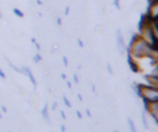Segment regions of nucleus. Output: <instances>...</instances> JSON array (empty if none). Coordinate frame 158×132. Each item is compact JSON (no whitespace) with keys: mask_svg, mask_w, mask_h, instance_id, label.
<instances>
[{"mask_svg":"<svg viewBox=\"0 0 158 132\" xmlns=\"http://www.w3.org/2000/svg\"><path fill=\"white\" fill-rule=\"evenodd\" d=\"M127 54L131 56L135 59H143V58H153L157 59V48L152 47L149 43H147L139 33H135L130 41Z\"/></svg>","mask_w":158,"mask_h":132,"instance_id":"1","label":"nucleus"},{"mask_svg":"<svg viewBox=\"0 0 158 132\" xmlns=\"http://www.w3.org/2000/svg\"><path fill=\"white\" fill-rule=\"evenodd\" d=\"M135 89H136V93L137 95L144 100V101H148V102H154V101H158V88L156 86H152V85H148V84H135Z\"/></svg>","mask_w":158,"mask_h":132,"instance_id":"2","label":"nucleus"},{"mask_svg":"<svg viewBox=\"0 0 158 132\" xmlns=\"http://www.w3.org/2000/svg\"><path fill=\"white\" fill-rule=\"evenodd\" d=\"M143 101V105H144V111L146 112H148L153 118H154V121L157 122L158 121V101H154V102H148V101H144V100H142Z\"/></svg>","mask_w":158,"mask_h":132,"instance_id":"3","label":"nucleus"},{"mask_svg":"<svg viewBox=\"0 0 158 132\" xmlns=\"http://www.w3.org/2000/svg\"><path fill=\"white\" fill-rule=\"evenodd\" d=\"M146 15L152 20H158V1L148 2V7H147Z\"/></svg>","mask_w":158,"mask_h":132,"instance_id":"4","label":"nucleus"},{"mask_svg":"<svg viewBox=\"0 0 158 132\" xmlns=\"http://www.w3.org/2000/svg\"><path fill=\"white\" fill-rule=\"evenodd\" d=\"M116 43H117V49L120 53H123L126 51V43H125V39H123V36L121 33L120 30L116 31Z\"/></svg>","mask_w":158,"mask_h":132,"instance_id":"5","label":"nucleus"},{"mask_svg":"<svg viewBox=\"0 0 158 132\" xmlns=\"http://www.w3.org/2000/svg\"><path fill=\"white\" fill-rule=\"evenodd\" d=\"M127 63H128V65H130V68L133 73H141L142 72V68L139 67L138 59H135V58H132L131 56L127 54Z\"/></svg>","mask_w":158,"mask_h":132,"instance_id":"6","label":"nucleus"},{"mask_svg":"<svg viewBox=\"0 0 158 132\" xmlns=\"http://www.w3.org/2000/svg\"><path fill=\"white\" fill-rule=\"evenodd\" d=\"M20 73L21 74H25L28 79H30V81L32 83V85L36 88L37 86V81H36V78L33 76V74H32V70L28 68V67H26V65H23V67H21L20 68Z\"/></svg>","mask_w":158,"mask_h":132,"instance_id":"7","label":"nucleus"},{"mask_svg":"<svg viewBox=\"0 0 158 132\" xmlns=\"http://www.w3.org/2000/svg\"><path fill=\"white\" fill-rule=\"evenodd\" d=\"M143 79L148 83V85H152V86H156L158 88V74H144L143 75Z\"/></svg>","mask_w":158,"mask_h":132,"instance_id":"8","label":"nucleus"},{"mask_svg":"<svg viewBox=\"0 0 158 132\" xmlns=\"http://www.w3.org/2000/svg\"><path fill=\"white\" fill-rule=\"evenodd\" d=\"M41 113H42L43 118H44L47 122H49V117H48V105H47V104H44V106H43V109H42Z\"/></svg>","mask_w":158,"mask_h":132,"instance_id":"9","label":"nucleus"},{"mask_svg":"<svg viewBox=\"0 0 158 132\" xmlns=\"http://www.w3.org/2000/svg\"><path fill=\"white\" fill-rule=\"evenodd\" d=\"M127 123H128V127H130L131 132H137L136 126H135V123H133V121H132V118H131V117H127Z\"/></svg>","mask_w":158,"mask_h":132,"instance_id":"10","label":"nucleus"},{"mask_svg":"<svg viewBox=\"0 0 158 132\" xmlns=\"http://www.w3.org/2000/svg\"><path fill=\"white\" fill-rule=\"evenodd\" d=\"M14 14H15L17 17H23V12H22L21 10H19L17 7H15V9H14Z\"/></svg>","mask_w":158,"mask_h":132,"instance_id":"11","label":"nucleus"},{"mask_svg":"<svg viewBox=\"0 0 158 132\" xmlns=\"http://www.w3.org/2000/svg\"><path fill=\"white\" fill-rule=\"evenodd\" d=\"M6 62H7V64H9V65H10V67H11V68L15 70V72H19V73H20V68H17L16 65H14V64H12V63H11L9 59H6Z\"/></svg>","mask_w":158,"mask_h":132,"instance_id":"12","label":"nucleus"},{"mask_svg":"<svg viewBox=\"0 0 158 132\" xmlns=\"http://www.w3.org/2000/svg\"><path fill=\"white\" fill-rule=\"evenodd\" d=\"M142 121H143L144 128H148V125H147V121H146V113H144V112H143V115H142Z\"/></svg>","mask_w":158,"mask_h":132,"instance_id":"13","label":"nucleus"},{"mask_svg":"<svg viewBox=\"0 0 158 132\" xmlns=\"http://www.w3.org/2000/svg\"><path fill=\"white\" fill-rule=\"evenodd\" d=\"M33 60H35V63H38V62L41 60V56H40V54L37 53V54H36V56L33 57Z\"/></svg>","mask_w":158,"mask_h":132,"instance_id":"14","label":"nucleus"},{"mask_svg":"<svg viewBox=\"0 0 158 132\" xmlns=\"http://www.w3.org/2000/svg\"><path fill=\"white\" fill-rule=\"evenodd\" d=\"M63 101H64V104H65L67 107H70V102H69V100H68L65 96H63Z\"/></svg>","mask_w":158,"mask_h":132,"instance_id":"15","label":"nucleus"},{"mask_svg":"<svg viewBox=\"0 0 158 132\" xmlns=\"http://www.w3.org/2000/svg\"><path fill=\"white\" fill-rule=\"evenodd\" d=\"M114 5L116 9H120V0H114Z\"/></svg>","mask_w":158,"mask_h":132,"instance_id":"16","label":"nucleus"},{"mask_svg":"<svg viewBox=\"0 0 158 132\" xmlns=\"http://www.w3.org/2000/svg\"><path fill=\"white\" fill-rule=\"evenodd\" d=\"M0 76H1L2 79H5V78H6V75H5V73L2 72V69H1V68H0Z\"/></svg>","mask_w":158,"mask_h":132,"instance_id":"17","label":"nucleus"},{"mask_svg":"<svg viewBox=\"0 0 158 132\" xmlns=\"http://www.w3.org/2000/svg\"><path fill=\"white\" fill-rule=\"evenodd\" d=\"M107 70H109V73H110V74H114L112 68H111V65H110V64H107Z\"/></svg>","mask_w":158,"mask_h":132,"instance_id":"18","label":"nucleus"},{"mask_svg":"<svg viewBox=\"0 0 158 132\" xmlns=\"http://www.w3.org/2000/svg\"><path fill=\"white\" fill-rule=\"evenodd\" d=\"M63 63H64L65 67L68 65V59H67V57H63Z\"/></svg>","mask_w":158,"mask_h":132,"instance_id":"19","label":"nucleus"},{"mask_svg":"<svg viewBox=\"0 0 158 132\" xmlns=\"http://www.w3.org/2000/svg\"><path fill=\"white\" fill-rule=\"evenodd\" d=\"M78 44H79V47H83L84 44H83V41L80 39V38H78Z\"/></svg>","mask_w":158,"mask_h":132,"instance_id":"20","label":"nucleus"},{"mask_svg":"<svg viewBox=\"0 0 158 132\" xmlns=\"http://www.w3.org/2000/svg\"><path fill=\"white\" fill-rule=\"evenodd\" d=\"M74 81H75V83H78V81H79V80H78V75H77V74H74Z\"/></svg>","mask_w":158,"mask_h":132,"instance_id":"21","label":"nucleus"},{"mask_svg":"<svg viewBox=\"0 0 158 132\" xmlns=\"http://www.w3.org/2000/svg\"><path fill=\"white\" fill-rule=\"evenodd\" d=\"M57 105H58L57 102H53V105H52V109H53V110H54V109H57Z\"/></svg>","mask_w":158,"mask_h":132,"instance_id":"22","label":"nucleus"},{"mask_svg":"<svg viewBox=\"0 0 158 132\" xmlns=\"http://www.w3.org/2000/svg\"><path fill=\"white\" fill-rule=\"evenodd\" d=\"M57 23H58V25H60V23H62V20H60V17H58V19H57Z\"/></svg>","mask_w":158,"mask_h":132,"instance_id":"23","label":"nucleus"},{"mask_svg":"<svg viewBox=\"0 0 158 132\" xmlns=\"http://www.w3.org/2000/svg\"><path fill=\"white\" fill-rule=\"evenodd\" d=\"M77 116H78V118H81V113L79 111H77Z\"/></svg>","mask_w":158,"mask_h":132,"instance_id":"24","label":"nucleus"},{"mask_svg":"<svg viewBox=\"0 0 158 132\" xmlns=\"http://www.w3.org/2000/svg\"><path fill=\"white\" fill-rule=\"evenodd\" d=\"M68 11H69V7L67 6V7H65V12H64V14H65V15H68Z\"/></svg>","mask_w":158,"mask_h":132,"instance_id":"25","label":"nucleus"},{"mask_svg":"<svg viewBox=\"0 0 158 132\" xmlns=\"http://www.w3.org/2000/svg\"><path fill=\"white\" fill-rule=\"evenodd\" d=\"M60 113H62V117H63V118H65V115H64V112H63V111H60Z\"/></svg>","mask_w":158,"mask_h":132,"instance_id":"26","label":"nucleus"},{"mask_svg":"<svg viewBox=\"0 0 158 132\" xmlns=\"http://www.w3.org/2000/svg\"><path fill=\"white\" fill-rule=\"evenodd\" d=\"M148 2H152V1H158V0H147Z\"/></svg>","mask_w":158,"mask_h":132,"instance_id":"27","label":"nucleus"},{"mask_svg":"<svg viewBox=\"0 0 158 132\" xmlns=\"http://www.w3.org/2000/svg\"><path fill=\"white\" fill-rule=\"evenodd\" d=\"M112 132H118V131H112Z\"/></svg>","mask_w":158,"mask_h":132,"instance_id":"28","label":"nucleus"},{"mask_svg":"<svg viewBox=\"0 0 158 132\" xmlns=\"http://www.w3.org/2000/svg\"><path fill=\"white\" fill-rule=\"evenodd\" d=\"M0 17H1V11H0Z\"/></svg>","mask_w":158,"mask_h":132,"instance_id":"29","label":"nucleus"},{"mask_svg":"<svg viewBox=\"0 0 158 132\" xmlns=\"http://www.w3.org/2000/svg\"><path fill=\"white\" fill-rule=\"evenodd\" d=\"M0 117H1V113H0Z\"/></svg>","mask_w":158,"mask_h":132,"instance_id":"30","label":"nucleus"}]
</instances>
